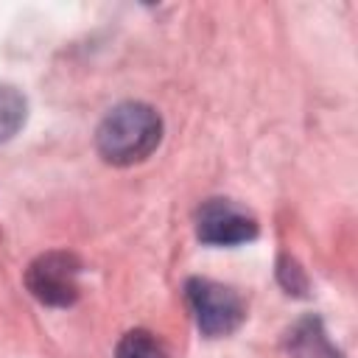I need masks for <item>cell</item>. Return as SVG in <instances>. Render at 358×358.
I'll list each match as a JSON object with an SVG mask.
<instances>
[{
    "label": "cell",
    "mask_w": 358,
    "mask_h": 358,
    "mask_svg": "<svg viewBox=\"0 0 358 358\" xmlns=\"http://www.w3.org/2000/svg\"><path fill=\"white\" fill-rule=\"evenodd\" d=\"M162 140V120L157 109L140 101L117 103L98 126L95 145L109 165H134L145 159Z\"/></svg>",
    "instance_id": "cell-1"
},
{
    "label": "cell",
    "mask_w": 358,
    "mask_h": 358,
    "mask_svg": "<svg viewBox=\"0 0 358 358\" xmlns=\"http://www.w3.org/2000/svg\"><path fill=\"white\" fill-rule=\"evenodd\" d=\"M185 296L193 310L196 327L207 338H221V336L235 333L246 316L241 296L232 288L215 280H207V277H190L185 282Z\"/></svg>",
    "instance_id": "cell-2"
},
{
    "label": "cell",
    "mask_w": 358,
    "mask_h": 358,
    "mask_svg": "<svg viewBox=\"0 0 358 358\" xmlns=\"http://www.w3.org/2000/svg\"><path fill=\"white\" fill-rule=\"evenodd\" d=\"M78 274H81V260L73 252L56 249L39 255L28 271H25V285L48 308H67L78 299Z\"/></svg>",
    "instance_id": "cell-3"
},
{
    "label": "cell",
    "mask_w": 358,
    "mask_h": 358,
    "mask_svg": "<svg viewBox=\"0 0 358 358\" xmlns=\"http://www.w3.org/2000/svg\"><path fill=\"white\" fill-rule=\"evenodd\" d=\"M196 235L210 246H238L257 238V221L232 199H210L196 215Z\"/></svg>",
    "instance_id": "cell-4"
},
{
    "label": "cell",
    "mask_w": 358,
    "mask_h": 358,
    "mask_svg": "<svg viewBox=\"0 0 358 358\" xmlns=\"http://www.w3.org/2000/svg\"><path fill=\"white\" fill-rule=\"evenodd\" d=\"M288 355L291 358H344L327 338L319 316H305L288 333Z\"/></svg>",
    "instance_id": "cell-5"
},
{
    "label": "cell",
    "mask_w": 358,
    "mask_h": 358,
    "mask_svg": "<svg viewBox=\"0 0 358 358\" xmlns=\"http://www.w3.org/2000/svg\"><path fill=\"white\" fill-rule=\"evenodd\" d=\"M115 358H168V350L154 333L137 327V330H129L117 341Z\"/></svg>",
    "instance_id": "cell-6"
},
{
    "label": "cell",
    "mask_w": 358,
    "mask_h": 358,
    "mask_svg": "<svg viewBox=\"0 0 358 358\" xmlns=\"http://www.w3.org/2000/svg\"><path fill=\"white\" fill-rule=\"evenodd\" d=\"M25 123V98L8 87L0 84V143L11 140Z\"/></svg>",
    "instance_id": "cell-7"
},
{
    "label": "cell",
    "mask_w": 358,
    "mask_h": 358,
    "mask_svg": "<svg viewBox=\"0 0 358 358\" xmlns=\"http://www.w3.org/2000/svg\"><path fill=\"white\" fill-rule=\"evenodd\" d=\"M280 282L288 288V294L294 291V294H305V288H308V280H305V274H302V268L294 263V260H288V257H282L280 260Z\"/></svg>",
    "instance_id": "cell-8"
}]
</instances>
